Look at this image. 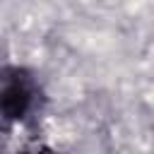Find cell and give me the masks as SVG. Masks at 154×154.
Returning a JSON list of instances; mask_svg holds the SVG:
<instances>
[{"label":"cell","mask_w":154,"mask_h":154,"mask_svg":"<svg viewBox=\"0 0 154 154\" xmlns=\"http://www.w3.org/2000/svg\"><path fill=\"white\" fill-rule=\"evenodd\" d=\"M41 89L24 67H5L0 72V116L5 120H26L38 108Z\"/></svg>","instance_id":"6da1fadb"}]
</instances>
